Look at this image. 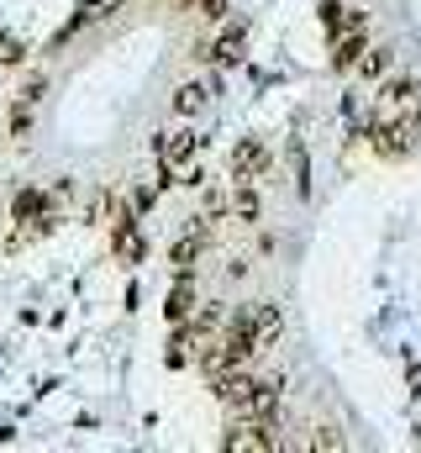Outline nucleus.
Returning <instances> with one entry per match:
<instances>
[{"mask_svg":"<svg viewBox=\"0 0 421 453\" xmlns=\"http://www.w3.org/2000/svg\"><path fill=\"white\" fill-rule=\"evenodd\" d=\"M369 142H374V153L379 158H406L411 148H417V127H411V116H374L369 121Z\"/></svg>","mask_w":421,"mask_h":453,"instance_id":"obj_1","label":"nucleus"},{"mask_svg":"<svg viewBox=\"0 0 421 453\" xmlns=\"http://www.w3.org/2000/svg\"><path fill=\"white\" fill-rule=\"evenodd\" d=\"M221 449L226 453H274L279 449V433L269 417H242L232 433H221Z\"/></svg>","mask_w":421,"mask_h":453,"instance_id":"obj_2","label":"nucleus"},{"mask_svg":"<svg viewBox=\"0 0 421 453\" xmlns=\"http://www.w3.org/2000/svg\"><path fill=\"white\" fill-rule=\"evenodd\" d=\"M111 253H116L126 269L148 258V242H142V232H137V206H126V211L111 217Z\"/></svg>","mask_w":421,"mask_h":453,"instance_id":"obj_3","label":"nucleus"},{"mask_svg":"<svg viewBox=\"0 0 421 453\" xmlns=\"http://www.w3.org/2000/svg\"><path fill=\"white\" fill-rule=\"evenodd\" d=\"M153 153H158L164 169H190L195 153H201V132H190V127H180V132H158Z\"/></svg>","mask_w":421,"mask_h":453,"instance_id":"obj_4","label":"nucleus"},{"mask_svg":"<svg viewBox=\"0 0 421 453\" xmlns=\"http://www.w3.org/2000/svg\"><path fill=\"white\" fill-rule=\"evenodd\" d=\"M269 148L258 142V137H242L237 148H232V158H226V169H232V180H264L269 174Z\"/></svg>","mask_w":421,"mask_h":453,"instance_id":"obj_5","label":"nucleus"},{"mask_svg":"<svg viewBox=\"0 0 421 453\" xmlns=\"http://www.w3.org/2000/svg\"><path fill=\"white\" fill-rule=\"evenodd\" d=\"M242 42H248V27L242 21H226V32L210 42V48H201L195 58H210V64H221V69H232L237 58H242Z\"/></svg>","mask_w":421,"mask_h":453,"instance_id":"obj_6","label":"nucleus"},{"mask_svg":"<svg viewBox=\"0 0 421 453\" xmlns=\"http://www.w3.org/2000/svg\"><path fill=\"white\" fill-rule=\"evenodd\" d=\"M206 237H210V226H206V217L190 226L174 248H169V264H174V274H195V258H201V248H206Z\"/></svg>","mask_w":421,"mask_h":453,"instance_id":"obj_7","label":"nucleus"},{"mask_svg":"<svg viewBox=\"0 0 421 453\" xmlns=\"http://www.w3.org/2000/svg\"><path fill=\"white\" fill-rule=\"evenodd\" d=\"M195 274H174V290H169V301H164V317H169V327H180V322H190L195 317Z\"/></svg>","mask_w":421,"mask_h":453,"instance_id":"obj_8","label":"nucleus"},{"mask_svg":"<svg viewBox=\"0 0 421 453\" xmlns=\"http://www.w3.org/2000/svg\"><path fill=\"white\" fill-rule=\"evenodd\" d=\"M226 211L237 217V222H258L264 217V201H258V180H237V190H232V201H226Z\"/></svg>","mask_w":421,"mask_h":453,"instance_id":"obj_9","label":"nucleus"},{"mask_svg":"<svg viewBox=\"0 0 421 453\" xmlns=\"http://www.w3.org/2000/svg\"><path fill=\"white\" fill-rule=\"evenodd\" d=\"M206 106H210V85L206 80H190V85L174 90V116H201Z\"/></svg>","mask_w":421,"mask_h":453,"instance_id":"obj_10","label":"nucleus"},{"mask_svg":"<svg viewBox=\"0 0 421 453\" xmlns=\"http://www.w3.org/2000/svg\"><path fill=\"white\" fill-rule=\"evenodd\" d=\"M353 69H358L364 80H390V69H395V53H390V48H374V42H369V48H364V58H358Z\"/></svg>","mask_w":421,"mask_h":453,"instance_id":"obj_11","label":"nucleus"},{"mask_svg":"<svg viewBox=\"0 0 421 453\" xmlns=\"http://www.w3.org/2000/svg\"><path fill=\"white\" fill-rule=\"evenodd\" d=\"M253 327H258V348H274V342H279V333H285L279 306H253Z\"/></svg>","mask_w":421,"mask_h":453,"instance_id":"obj_12","label":"nucleus"},{"mask_svg":"<svg viewBox=\"0 0 421 453\" xmlns=\"http://www.w3.org/2000/svg\"><path fill=\"white\" fill-rule=\"evenodd\" d=\"M306 443H311V449H348V438H342L337 427H316Z\"/></svg>","mask_w":421,"mask_h":453,"instance_id":"obj_13","label":"nucleus"},{"mask_svg":"<svg viewBox=\"0 0 421 453\" xmlns=\"http://www.w3.org/2000/svg\"><path fill=\"white\" fill-rule=\"evenodd\" d=\"M153 196H158L153 185H137V190H132V206H137V211H148V206H153Z\"/></svg>","mask_w":421,"mask_h":453,"instance_id":"obj_14","label":"nucleus"},{"mask_svg":"<svg viewBox=\"0 0 421 453\" xmlns=\"http://www.w3.org/2000/svg\"><path fill=\"white\" fill-rule=\"evenodd\" d=\"M201 16H210V21H221V16H226V0H201Z\"/></svg>","mask_w":421,"mask_h":453,"instance_id":"obj_15","label":"nucleus"},{"mask_svg":"<svg viewBox=\"0 0 421 453\" xmlns=\"http://www.w3.org/2000/svg\"><path fill=\"white\" fill-rule=\"evenodd\" d=\"M180 5H195V0H180Z\"/></svg>","mask_w":421,"mask_h":453,"instance_id":"obj_16","label":"nucleus"}]
</instances>
